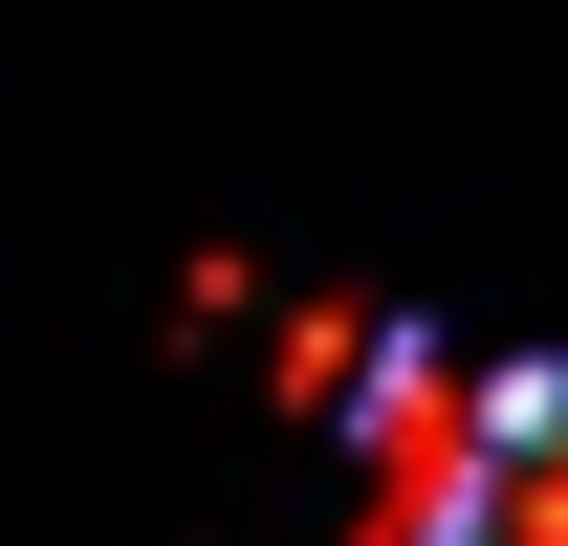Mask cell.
I'll return each instance as SVG.
<instances>
[{
	"label": "cell",
	"mask_w": 568,
	"mask_h": 546,
	"mask_svg": "<svg viewBox=\"0 0 568 546\" xmlns=\"http://www.w3.org/2000/svg\"><path fill=\"white\" fill-rule=\"evenodd\" d=\"M284 415H372V372H394V328H372V306H284Z\"/></svg>",
	"instance_id": "1"
}]
</instances>
